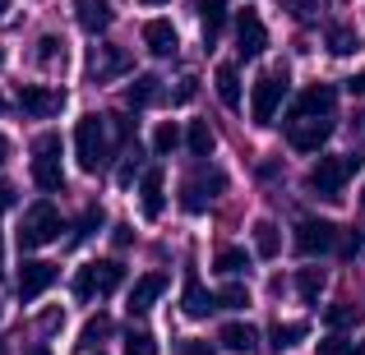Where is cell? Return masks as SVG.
<instances>
[{"label": "cell", "instance_id": "25", "mask_svg": "<svg viewBox=\"0 0 365 355\" xmlns=\"http://www.w3.org/2000/svg\"><path fill=\"white\" fill-rule=\"evenodd\" d=\"M111 332V319L107 314H98V319H88L83 323V332H79V341H74V351H93V346H102V337Z\"/></svg>", "mask_w": 365, "mask_h": 355}, {"label": "cell", "instance_id": "11", "mask_svg": "<svg viewBox=\"0 0 365 355\" xmlns=\"http://www.w3.org/2000/svg\"><path fill=\"white\" fill-rule=\"evenodd\" d=\"M338 107V88L333 83H305L296 97V116H333Z\"/></svg>", "mask_w": 365, "mask_h": 355}, {"label": "cell", "instance_id": "43", "mask_svg": "<svg viewBox=\"0 0 365 355\" xmlns=\"http://www.w3.org/2000/svg\"><path fill=\"white\" fill-rule=\"evenodd\" d=\"M139 5H148V9H153V5H167V0H139Z\"/></svg>", "mask_w": 365, "mask_h": 355}, {"label": "cell", "instance_id": "42", "mask_svg": "<svg viewBox=\"0 0 365 355\" xmlns=\"http://www.w3.org/2000/svg\"><path fill=\"white\" fill-rule=\"evenodd\" d=\"M9 157V139H5V134H0V161H5Z\"/></svg>", "mask_w": 365, "mask_h": 355}, {"label": "cell", "instance_id": "14", "mask_svg": "<svg viewBox=\"0 0 365 355\" xmlns=\"http://www.w3.org/2000/svg\"><path fill=\"white\" fill-rule=\"evenodd\" d=\"M213 309H217V295H208L204 286H199V277L190 272V277H185V295H180V314L199 323V319H208Z\"/></svg>", "mask_w": 365, "mask_h": 355}, {"label": "cell", "instance_id": "40", "mask_svg": "<svg viewBox=\"0 0 365 355\" xmlns=\"http://www.w3.org/2000/svg\"><path fill=\"white\" fill-rule=\"evenodd\" d=\"M185 355H213V346L208 341H185Z\"/></svg>", "mask_w": 365, "mask_h": 355}, {"label": "cell", "instance_id": "38", "mask_svg": "<svg viewBox=\"0 0 365 355\" xmlns=\"http://www.w3.org/2000/svg\"><path fill=\"white\" fill-rule=\"evenodd\" d=\"M56 51H61V37H46V42H37V60H56Z\"/></svg>", "mask_w": 365, "mask_h": 355}, {"label": "cell", "instance_id": "3", "mask_svg": "<svg viewBox=\"0 0 365 355\" xmlns=\"http://www.w3.org/2000/svg\"><path fill=\"white\" fill-rule=\"evenodd\" d=\"M33 180L42 194H61L65 185V171H61V139L56 134H42L33 143Z\"/></svg>", "mask_w": 365, "mask_h": 355}, {"label": "cell", "instance_id": "41", "mask_svg": "<svg viewBox=\"0 0 365 355\" xmlns=\"http://www.w3.org/2000/svg\"><path fill=\"white\" fill-rule=\"evenodd\" d=\"M347 88L356 92V97H365V74H356V79H347Z\"/></svg>", "mask_w": 365, "mask_h": 355}, {"label": "cell", "instance_id": "6", "mask_svg": "<svg viewBox=\"0 0 365 355\" xmlns=\"http://www.w3.org/2000/svg\"><path fill=\"white\" fill-rule=\"evenodd\" d=\"M222 189H227V176L213 171V166H208L204 176H185V185H180V208H185V213H208L213 194H222Z\"/></svg>", "mask_w": 365, "mask_h": 355}, {"label": "cell", "instance_id": "35", "mask_svg": "<svg viewBox=\"0 0 365 355\" xmlns=\"http://www.w3.org/2000/svg\"><path fill=\"white\" fill-rule=\"evenodd\" d=\"M125 355H158V337L153 332H130L125 337Z\"/></svg>", "mask_w": 365, "mask_h": 355}, {"label": "cell", "instance_id": "10", "mask_svg": "<svg viewBox=\"0 0 365 355\" xmlns=\"http://www.w3.org/2000/svg\"><path fill=\"white\" fill-rule=\"evenodd\" d=\"M268 46V28H264V18L255 14V9H236V51L245 55H259Z\"/></svg>", "mask_w": 365, "mask_h": 355}, {"label": "cell", "instance_id": "24", "mask_svg": "<svg viewBox=\"0 0 365 355\" xmlns=\"http://www.w3.org/2000/svg\"><path fill=\"white\" fill-rule=\"evenodd\" d=\"M185 148L195 152V157H213V129H208L204 120H190V129H185Z\"/></svg>", "mask_w": 365, "mask_h": 355}, {"label": "cell", "instance_id": "8", "mask_svg": "<svg viewBox=\"0 0 365 355\" xmlns=\"http://www.w3.org/2000/svg\"><path fill=\"white\" fill-rule=\"evenodd\" d=\"M296 120H301V124L287 129V143H292L296 152H319L324 143H329V134H333L329 116H296Z\"/></svg>", "mask_w": 365, "mask_h": 355}, {"label": "cell", "instance_id": "4", "mask_svg": "<svg viewBox=\"0 0 365 355\" xmlns=\"http://www.w3.org/2000/svg\"><path fill=\"white\" fill-rule=\"evenodd\" d=\"M74 152H79L83 171H102V157H107V120L102 116H83L74 124Z\"/></svg>", "mask_w": 365, "mask_h": 355}, {"label": "cell", "instance_id": "36", "mask_svg": "<svg viewBox=\"0 0 365 355\" xmlns=\"http://www.w3.org/2000/svg\"><path fill=\"white\" fill-rule=\"evenodd\" d=\"M319 355H356V341H347L342 332H333V328H329V337L319 341Z\"/></svg>", "mask_w": 365, "mask_h": 355}, {"label": "cell", "instance_id": "5", "mask_svg": "<svg viewBox=\"0 0 365 355\" xmlns=\"http://www.w3.org/2000/svg\"><path fill=\"white\" fill-rule=\"evenodd\" d=\"M282 97H287V70H273L268 79H259L255 83V102H250L255 124H273L277 111H282Z\"/></svg>", "mask_w": 365, "mask_h": 355}, {"label": "cell", "instance_id": "37", "mask_svg": "<svg viewBox=\"0 0 365 355\" xmlns=\"http://www.w3.org/2000/svg\"><path fill=\"white\" fill-rule=\"evenodd\" d=\"M125 70H130V55H120V51H107V60H102L98 79H107V74H125Z\"/></svg>", "mask_w": 365, "mask_h": 355}, {"label": "cell", "instance_id": "47", "mask_svg": "<svg viewBox=\"0 0 365 355\" xmlns=\"http://www.w3.org/2000/svg\"><path fill=\"white\" fill-rule=\"evenodd\" d=\"M361 208H365V194H361Z\"/></svg>", "mask_w": 365, "mask_h": 355}, {"label": "cell", "instance_id": "17", "mask_svg": "<svg viewBox=\"0 0 365 355\" xmlns=\"http://www.w3.org/2000/svg\"><path fill=\"white\" fill-rule=\"evenodd\" d=\"M74 18L83 33H107L111 28V5L107 0H74Z\"/></svg>", "mask_w": 365, "mask_h": 355}, {"label": "cell", "instance_id": "33", "mask_svg": "<svg viewBox=\"0 0 365 355\" xmlns=\"http://www.w3.org/2000/svg\"><path fill=\"white\" fill-rule=\"evenodd\" d=\"M176 143H180V129L171 120H162L158 134H153V152H162V157H167V152H176Z\"/></svg>", "mask_w": 365, "mask_h": 355}, {"label": "cell", "instance_id": "20", "mask_svg": "<svg viewBox=\"0 0 365 355\" xmlns=\"http://www.w3.org/2000/svg\"><path fill=\"white\" fill-rule=\"evenodd\" d=\"M199 18H204V42L213 46L227 23V0H199Z\"/></svg>", "mask_w": 365, "mask_h": 355}, {"label": "cell", "instance_id": "15", "mask_svg": "<svg viewBox=\"0 0 365 355\" xmlns=\"http://www.w3.org/2000/svg\"><path fill=\"white\" fill-rule=\"evenodd\" d=\"M162 171L153 166V171H143L139 176V213L143 217H162V208H167V194H162Z\"/></svg>", "mask_w": 365, "mask_h": 355}, {"label": "cell", "instance_id": "2", "mask_svg": "<svg viewBox=\"0 0 365 355\" xmlns=\"http://www.w3.org/2000/svg\"><path fill=\"white\" fill-rule=\"evenodd\" d=\"M356 171H361V152H347V157H324L319 166L310 171V185H314V194H319V198H338Z\"/></svg>", "mask_w": 365, "mask_h": 355}, {"label": "cell", "instance_id": "46", "mask_svg": "<svg viewBox=\"0 0 365 355\" xmlns=\"http://www.w3.org/2000/svg\"><path fill=\"white\" fill-rule=\"evenodd\" d=\"M0 65H5V51H0Z\"/></svg>", "mask_w": 365, "mask_h": 355}, {"label": "cell", "instance_id": "34", "mask_svg": "<svg viewBox=\"0 0 365 355\" xmlns=\"http://www.w3.org/2000/svg\"><path fill=\"white\" fill-rule=\"evenodd\" d=\"M217 304H227V309H245V304H250V291H245L241 282H227L222 291H217Z\"/></svg>", "mask_w": 365, "mask_h": 355}, {"label": "cell", "instance_id": "26", "mask_svg": "<svg viewBox=\"0 0 365 355\" xmlns=\"http://www.w3.org/2000/svg\"><path fill=\"white\" fill-rule=\"evenodd\" d=\"M319 291H324V272L319 267H301V272H296V295H301L305 304H314Z\"/></svg>", "mask_w": 365, "mask_h": 355}, {"label": "cell", "instance_id": "23", "mask_svg": "<svg viewBox=\"0 0 365 355\" xmlns=\"http://www.w3.org/2000/svg\"><path fill=\"white\" fill-rule=\"evenodd\" d=\"M255 249H259V258H277L282 254V235H277L273 222H255Z\"/></svg>", "mask_w": 365, "mask_h": 355}, {"label": "cell", "instance_id": "21", "mask_svg": "<svg viewBox=\"0 0 365 355\" xmlns=\"http://www.w3.org/2000/svg\"><path fill=\"white\" fill-rule=\"evenodd\" d=\"M213 267L222 277H241V272H250V254H245V249H236V245H227V249H217Z\"/></svg>", "mask_w": 365, "mask_h": 355}, {"label": "cell", "instance_id": "27", "mask_svg": "<svg viewBox=\"0 0 365 355\" xmlns=\"http://www.w3.org/2000/svg\"><path fill=\"white\" fill-rule=\"evenodd\" d=\"M324 323H329L333 332H347V328L361 323V309L356 304H329V309H324Z\"/></svg>", "mask_w": 365, "mask_h": 355}, {"label": "cell", "instance_id": "19", "mask_svg": "<svg viewBox=\"0 0 365 355\" xmlns=\"http://www.w3.org/2000/svg\"><path fill=\"white\" fill-rule=\"evenodd\" d=\"M217 341H222V346L232 351V355H250V351L259 346V332L250 328V323H227V328H222V337H217Z\"/></svg>", "mask_w": 365, "mask_h": 355}, {"label": "cell", "instance_id": "29", "mask_svg": "<svg viewBox=\"0 0 365 355\" xmlns=\"http://www.w3.org/2000/svg\"><path fill=\"white\" fill-rule=\"evenodd\" d=\"M158 97H162L158 79H134V83H130V107H134V111H139V107H153Z\"/></svg>", "mask_w": 365, "mask_h": 355}, {"label": "cell", "instance_id": "9", "mask_svg": "<svg viewBox=\"0 0 365 355\" xmlns=\"http://www.w3.org/2000/svg\"><path fill=\"white\" fill-rule=\"evenodd\" d=\"M56 277H61V272H56V263H37V258H28V263L19 267V300L33 304L42 291H51V286H56Z\"/></svg>", "mask_w": 365, "mask_h": 355}, {"label": "cell", "instance_id": "45", "mask_svg": "<svg viewBox=\"0 0 365 355\" xmlns=\"http://www.w3.org/2000/svg\"><path fill=\"white\" fill-rule=\"evenodd\" d=\"M356 355H365V341H361V346H356Z\"/></svg>", "mask_w": 365, "mask_h": 355}, {"label": "cell", "instance_id": "18", "mask_svg": "<svg viewBox=\"0 0 365 355\" xmlns=\"http://www.w3.org/2000/svg\"><path fill=\"white\" fill-rule=\"evenodd\" d=\"M213 88H217V102H222L227 111L241 107V74H236V65H217L213 70Z\"/></svg>", "mask_w": 365, "mask_h": 355}, {"label": "cell", "instance_id": "22", "mask_svg": "<svg viewBox=\"0 0 365 355\" xmlns=\"http://www.w3.org/2000/svg\"><path fill=\"white\" fill-rule=\"evenodd\" d=\"M305 319L301 323H273V332H268V337H273V351H292V346H301L305 341Z\"/></svg>", "mask_w": 365, "mask_h": 355}, {"label": "cell", "instance_id": "12", "mask_svg": "<svg viewBox=\"0 0 365 355\" xmlns=\"http://www.w3.org/2000/svg\"><path fill=\"white\" fill-rule=\"evenodd\" d=\"M162 291H167V277H162V272H143L139 282H134V291H130V314H134V319L148 314L153 304L162 300Z\"/></svg>", "mask_w": 365, "mask_h": 355}, {"label": "cell", "instance_id": "13", "mask_svg": "<svg viewBox=\"0 0 365 355\" xmlns=\"http://www.w3.org/2000/svg\"><path fill=\"white\" fill-rule=\"evenodd\" d=\"M19 107L28 111V116H56V111H61V92L56 88H37V83H24V88H19Z\"/></svg>", "mask_w": 365, "mask_h": 355}, {"label": "cell", "instance_id": "7", "mask_svg": "<svg viewBox=\"0 0 365 355\" xmlns=\"http://www.w3.org/2000/svg\"><path fill=\"white\" fill-rule=\"evenodd\" d=\"M333 245H338V226L324 222V217H305V222L296 226V254L319 258V254H329Z\"/></svg>", "mask_w": 365, "mask_h": 355}, {"label": "cell", "instance_id": "31", "mask_svg": "<svg viewBox=\"0 0 365 355\" xmlns=\"http://www.w3.org/2000/svg\"><path fill=\"white\" fill-rule=\"evenodd\" d=\"M102 226V208H88V213L79 217V222H74V231H70V245H83V240H88L93 231H98Z\"/></svg>", "mask_w": 365, "mask_h": 355}, {"label": "cell", "instance_id": "16", "mask_svg": "<svg viewBox=\"0 0 365 355\" xmlns=\"http://www.w3.org/2000/svg\"><path fill=\"white\" fill-rule=\"evenodd\" d=\"M143 42H148L153 55H162V60H167V55H176L180 37H176V28H171L167 18H148V23H143Z\"/></svg>", "mask_w": 365, "mask_h": 355}, {"label": "cell", "instance_id": "39", "mask_svg": "<svg viewBox=\"0 0 365 355\" xmlns=\"http://www.w3.org/2000/svg\"><path fill=\"white\" fill-rule=\"evenodd\" d=\"M14 185H9V180H0V213H5V208H14Z\"/></svg>", "mask_w": 365, "mask_h": 355}, {"label": "cell", "instance_id": "1", "mask_svg": "<svg viewBox=\"0 0 365 355\" xmlns=\"http://www.w3.org/2000/svg\"><path fill=\"white\" fill-rule=\"evenodd\" d=\"M61 231H65V222H61V213H56V203H42V198H37V203L24 213V222H19V249L33 254L37 245L61 240Z\"/></svg>", "mask_w": 365, "mask_h": 355}, {"label": "cell", "instance_id": "30", "mask_svg": "<svg viewBox=\"0 0 365 355\" xmlns=\"http://www.w3.org/2000/svg\"><path fill=\"white\" fill-rule=\"evenodd\" d=\"M93 272H98V286H102V291H111V286L125 282V267L116 263V258H98V263H93Z\"/></svg>", "mask_w": 365, "mask_h": 355}, {"label": "cell", "instance_id": "28", "mask_svg": "<svg viewBox=\"0 0 365 355\" xmlns=\"http://www.w3.org/2000/svg\"><path fill=\"white\" fill-rule=\"evenodd\" d=\"M324 42H329V55H356L361 51V37L351 33V28H329Z\"/></svg>", "mask_w": 365, "mask_h": 355}, {"label": "cell", "instance_id": "44", "mask_svg": "<svg viewBox=\"0 0 365 355\" xmlns=\"http://www.w3.org/2000/svg\"><path fill=\"white\" fill-rule=\"evenodd\" d=\"M28 355H46V346H33V351H28Z\"/></svg>", "mask_w": 365, "mask_h": 355}, {"label": "cell", "instance_id": "32", "mask_svg": "<svg viewBox=\"0 0 365 355\" xmlns=\"http://www.w3.org/2000/svg\"><path fill=\"white\" fill-rule=\"evenodd\" d=\"M102 286H98V272H93V263L79 267V277H74V300H93Z\"/></svg>", "mask_w": 365, "mask_h": 355}]
</instances>
